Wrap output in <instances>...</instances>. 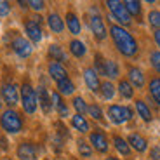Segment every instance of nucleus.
Here are the masks:
<instances>
[{"label": "nucleus", "instance_id": "nucleus-25", "mask_svg": "<svg viewBox=\"0 0 160 160\" xmlns=\"http://www.w3.org/2000/svg\"><path fill=\"white\" fill-rule=\"evenodd\" d=\"M150 94H152V98L160 104V78L158 77L150 80Z\"/></svg>", "mask_w": 160, "mask_h": 160}, {"label": "nucleus", "instance_id": "nucleus-14", "mask_svg": "<svg viewBox=\"0 0 160 160\" xmlns=\"http://www.w3.org/2000/svg\"><path fill=\"white\" fill-rule=\"evenodd\" d=\"M127 143H129V146H131V148H134L136 152H139V153L148 148L146 139H144L143 136H139V134H131V136H129V139H127Z\"/></svg>", "mask_w": 160, "mask_h": 160}, {"label": "nucleus", "instance_id": "nucleus-16", "mask_svg": "<svg viewBox=\"0 0 160 160\" xmlns=\"http://www.w3.org/2000/svg\"><path fill=\"white\" fill-rule=\"evenodd\" d=\"M129 80H131V84H134L136 87H143L144 85V75L139 68H136V66H131V68H129Z\"/></svg>", "mask_w": 160, "mask_h": 160}, {"label": "nucleus", "instance_id": "nucleus-42", "mask_svg": "<svg viewBox=\"0 0 160 160\" xmlns=\"http://www.w3.org/2000/svg\"><path fill=\"white\" fill-rule=\"evenodd\" d=\"M2 104H4V103H2V99H0V110H2Z\"/></svg>", "mask_w": 160, "mask_h": 160}, {"label": "nucleus", "instance_id": "nucleus-10", "mask_svg": "<svg viewBox=\"0 0 160 160\" xmlns=\"http://www.w3.org/2000/svg\"><path fill=\"white\" fill-rule=\"evenodd\" d=\"M24 30L28 33L30 40H33V42H40V40H42V28H40V24L35 23L33 19L24 23Z\"/></svg>", "mask_w": 160, "mask_h": 160}, {"label": "nucleus", "instance_id": "nucleus-34", "mask_svg": "<svg viewBox=\"0 0 160 160\" xmlns=\"http://www.w3.org/2000/svg\"><path fill=\"white\" fill-rule=\"evenodd\" d=\"M148 19H150V24L155 26L157 30H160V12L158 11H152L148 14Z\"/></svg>", "mask_w": 160, "mask_h": 160}, {"label": "nucleus", "instance_id": "nucleus-32", "mask_svg": "<svg viewBox=\"0 0 160 160\" xmlns=\"http://www.w3.org/2000/svg\"><path fill=\"white\" fill-rule=\"evenodd\" d=\"M87 112H89V115H91L94 120H103V112H101V108L98 106V104H91V106H87Z\"/></svg>", "mask_w": 160, "mask_h": 160}, {"label": "nucleus", "instance_id": "nucleus-38", "mask_svg": "<svg viewBox=\"0 0 160 160\" xmlns=\"http://www.w3.org/2000/svg\"><path fill=\"white\" fill-rule=\"evenodd\" d=\"M28 5L33 9V11H42V9L45 7V4L40 2V0H32V2H28Z\"/></svg>", "mask_w": 160, "mask_h": 160}, {"label": "nucleus", "instance_id": "nucleus-41", "mask_svg": "<svg viewBox=\"0 0 160 160\" xmlns=\"http://www.w3.org/2000/svg\"><path fill=\"white\" fill-rule=\"evenodd\" d=\"M106 160H118V158H115V157H108Z\"/></svg>", "mask_w": 160, "mask_h": 160}, {"label": "nucleus", "instance_id": "nucleus-24", "mask_svg": "<svg viewBox=\"0 0 160 160\" xmlns=\"http://www.w3.org/2000/svg\"><path fill=\"white\" fill-rule=\"evenodd\" d=\"M113 143H115V148L118 150L122 155H129V153H131V146H129V143L124 139V138L115 136L113 138Z\"/></svg>", "mask_w": 160, "mask_h": 160}, {"label": "nucleus", "instance_id": "nucleus-37", "mask_svg": "<svg viewBox=\"0 0 160 160\" xmlns=\"http://www.w3.org/2000/svg\"><path fill=\"white\" fill-rule=\"evenodd\" d=\"M9 12H11V5H9V2L0 0V16L4 18V16H7Z\"/></svg>", "mask_w": 160, "mask_h": 160}, {"label": "nucleus", "instance_id": "nucleus-40", "mask_svg": "<svg viewBox=\"0 0 160 160\" xmlns=\"http://www.w3.org/2000/svg\"><path fill=\"white\" fill-rule=\"evenodd\" d=\"M153 37H155V42L158 44V47H160V30H155V33H153Z\"/></svg>", "mask_w": 160, "mask_h": 160}, {"label": "nucleus", "instance_id": "nucleus-13", "mask_svg": "<svg viewBox=\"0 0 160 160\" xmlns=\"http://www.w3.org/2000/svg\"><path fill=\"white\" fill-rule=\"evenodd\" d=\"M49 75L56 80V82H61V80L68 78V72H66V68H64L61 63H56V61L49 64Z\"/></svg>", "mask_w": 160, "mask_h": 160}, {"label": "nucleus", "instance_id": "nucleus-36", "mask_svg": "<svg viewBox=\"0 0 160 160\" xmlns=\"http://www.w3.org/2000/svg\"><path fill=\"white\" fill-rule=\"evenodd\" d=\"M96 70H98V75H104V59L99 54L96 56Z\"/></svg>", "mask_w": 160, "mask_h": 160}, {"label": "nucleus", "instance_id": "nucleus-5", "mask_svg": "<svg viewBox=\"0 0 160 160\" xmlns=\"http://www.w3.org/2000/svg\"><path fill=\"white\" fill-rule=\"evenodd\" d=\"M108 117L113 124H124L127 120L132 118V110L127 106H120V104H113L108 108Z\"/></svg>", "mask_w": 160, "mask_h": 160}, {"label": "nucleus", "instance_id": "nucleus-15", "mask_svg": "<svg viewBox=\"0 0 160 160\" xmlns=\"http://www.w3.org/2000/svg\"><path fill=\"white\" fill-rule=\"evenodd\" d=\"M37 99H38L40 106H42V112H44V113H49V112H51V108H52V99H51V96L47 94V89L40 87Z\"/></svg>", "mask_w": 160, "mask_h": 160}, {"label": "nucleus", "instance_id": "nucleus-26", "mask_svg": "<svg viewBox=\"0 0 160 160\" xmlns=\"http://www.w3.org/2000/svg\"><path fill=\"white\" fill-rule=\"evenodd\" d=\"M70 51H72L73 56L82 58L85 54V45L82 44L80 40H72V42H70Z\"/></svg>", "mask_w": 160, "mask_h": 160}, {"label": "nucleus", "instance_id": "nucleus-21", "mask_svg": "<svg viewBox=\"0 0 160 160\" xmlns=\"http://www.w3.org/2000/svg\"><path fill=\"white\" fill-rule=\"evenodd\" d=\"M136 110H138L139 117L144 120V122H150V120H152V112H150L148 104L144 103V101H139V99L136 101Z\"/></svg>", "mask_w": 160, "mask_h": 160}, {"label": "nucleus", "instance_id": "nucleus-11", "mask_svg": "<svg viewBox=\"0 0 160 160\" xmlns=\"http://www.w3.org/2000/svg\"><path fill=\"white\" fill-rule=\"evenodd\" d=\"M91 144L99 153H106V152H108V141H106V138H104L103 132H92V134H91Z\"/></svg>", "mask_w": 160, "mask_h": 160}, {"label": "nucleus", "instance_id": "nucleus-17", "mask_svg": "<svg viewBox=\"0 0 160 160\" xmlns=\"http://www.w3.org/2000/svg\"><path fill=\"white\" fill-rule=\"evenodd\" d=\"M47 23H49V26H51V30H52L54 33H61V32L64 30V23H63V19H61V18L58 16L56 12L49 14Z\"/></svg>", "mask_w": 160, "mask_h": 160}, {"label": "nucleus", "instance_id": "nucleus-31", "mask_svg": "<svg viewBox=\"0 0 160 160\" xmlns=\"http://www.w3.org/2000/svg\"><path fill=\"white\" fill-rule=\"evenodd\" d=\"M73 108H75L77 112H78V115H82V113H85V112H87V104H85L84 98L77 96L75 99H73Z\"/></svg>", "mask_w": 160, "mask_h": 160}, {"label": "nucleus", "instance_id": "nucleus-9", "mask_svg": "<svg viewBox=\"0 0 160 160\" xmlns=\"http://www.w3.org/2000/svg\"><path fill=\"white\" fill-rule=\"evenodd\" d=\"M18 157L21 160H37V148L32 143H23L18 148Z\"/></svg>", "mask_w": 160, "mask_h": 160}, {"label": "nucleus", "instance_id": "nucleus-6", "mask_svg": "<svg viewBox=\"0 0 160 160\" xmlns=\"http://www.w3.org/2000/svg\"><path fill=\"white\" fill-rule=\"evenodd\" d=\"M91 30L98 40L106 38V26L103 23V18L96 12V9H92V14H91Z\"/></svg>", "mask_w": 160, "mask_h": 160}, {"label": "nucleus", "instance_id": "nucleus-4", "mask_svg": "<svg viewBox=\"0 0 160 160\" xmlns=\"http://www.w3.org/2000/svg\"><path fill=\"white\" fill-rule=\"evenodd\" d=\"M106 5H108L110 12H112V16L115 18L120 24H125V26H127V24H131V16H129V12L125 11L124 2H118V0H108V2H106Z\"/></svg>", "mask_w": 160, "mask_h": 160}, {"label": "nucleus", "instance_id": "nucleus-2", "mask_svg": "<svg viewBox=\"0 0 160 160\" xmlns=\"http://www.w3.org/2000/svg\"><path fill=\"white\" fill-rule=\"evenodd\" d=\"M0 125L4 127V131L11 132V134H16L23 127V120H21L18 112H14V110H5L2 113V117H0Z\"/></svg>", "mask_w": 160, "mask_h": 160}, {"label": "nucleus", "instance_id": "nucleus-33", "mask_svg": "<svg viewBox=\"0 0 160 160\" xmlns=\"http://www.w3.org/2000/svg\"><path fill=\"white\" fill-rule=\"evenodd\" d=\"M78 152H80V155L85 157V158H89V157L92 155L91 146H89V144L85 143V141H78Z\"/></svg>", "mask_w": 160, "mask_h": 160}, {"label": "nucleus", "instance_id": "nucleus-18", "mask_svg": "<svg viewBox=\"0 0 160 160\" xmlns=\"http://www.w3.org/2000/svg\"><path fill=\"white\" fill-rule=\"evenodd\" d=\"M66 26H68L70 33H73V35H78L80 33V21L73 12H68V14H66Z\"/></svg>", "mask_w": 160, "mask_h": 160}, {"label": "nucleus", "instance_id": "nucleus-27", "mask_svg": "<svg viewBox=\"0 0 160 160\" xmlns=\"http://www.w3.org/2000/svg\"><path fill=\"white\" fill-rule=\"evenodd\" d=\"M58 89H59V92L61 94H72L73 91H75V85H73V82L70 78H64V80H61V82H58Z\"/></svg>", "mask_w": 160, "mask_h": 160}, {"label": "nucleus", "instance_id": "nucleus-29", "mask_svg": "<svg viewBox=\"0 0 160 160\" xmlns=\"http://www.w3.org/2000/svg\"><path fill=\"white\" fill-rule=\"evenodd\" d=\"M49 56L56 61H66V54L63 52V49L59 45H51L49 47Z\"/></svg>", "mask_w": 160, "mask_h": 160}, {"label": "nucleus", "instance_id": "nucleus-8", "mask_svg": "<svg viewBox=\"0 0 160 160\" xmlns=\"http://www.w3.org/2000/svg\"><path fill=\"white\" fill-rule=\"evenodd\" d=\"M12 49H14V52L21 58H28L30 54H32V45H30V42L26 38H21V37H18V38L12 42Z\"/></svg>", "mask_w": 160, "mask_h": 160}, {"label": "nucleus", "instance_id": "nucleus-30", "mask_svg": "<svg viewBox=\"0 0 160 160\" xmlns=\"http://www.w3.org/2000/svg\"><path fill=\"white\" fill-rule=\"evenodd\" d=\"M99 91H101V94H103L104 99H112V98L115 96V87H113L112 82H103L101 87H99Z\"/></svg>", "mask_w": 160, "mask_h": 160}, {"label": "nucleus", "instance_id": "nucleus-20", "mask_svg": "<svg viewBox=\"0 0 160 160\" xmlns=\"http://www.w3.org/2000/svg\"><path fill=\"white\" fill-rule=\"evenodd\" d=\"M51 99H52V104L58 108V112H59L61 117H68V108H66V104L63 103V99H61V96H59V92H54V94L51 96Z\"/></svg>", "mask_w": 160, "mask_h": 160}, {"label": "nucleus", "instance_id": "nucleus-3", "mask_svg": "<svg viewBox=\"0 0 160 160\" xmlns=\"http://www.w3.org/2000/svg\"><path fill=\"white\" fill-rule=\"evenodd\" d=\"M21 103H23V108H24V112H26V113H30V115L35 113L38 99H37L35 89H33L28 82H24L23 87H21Z\"/></svg>", "mask_w": 160, "mask_h": 160}, {"label": "nucleus", "instance_id": "nucleus-35", "mask_svg": "<svg viewBox=\"0 0 160 160\" xmlns=\"http://www.w3.org/2000/svg\"><path fill=\"white\" fill-rule=\"evenodd\" d=\"M150 61H152V66H153V70L160 73V52H158V51L152 52V56H150Z\"/></svg>", "mask_w": 160, "mask_h": 160}, {"label": "nucleus", "instance_id": "nucleus-1", "mask_svg": "<svg viewBox=\"0 0 160 160\" xmlns=\"http://www.w3.org/2000/svg\"><path fill=\"white\" fill-rule=\"evenodd\" d=\"M110 33H112V38L115 42L117 49L120 51V54H124L125 58H132L138 54V42L136 38L131 35L125 28L118 26V24H113L110 28Z\"/></svg>", "mask_w": 160, "mask_h": 160}, {"label": "nucleus", "instance_id": "nucleus-12", "mask_svg": "<svg viewBox=\"0 0 160 160\" xmlns=\"http://www.w3.org/2000/svg\"><path fill=\"white\" fill-rule=\"evenodd\" d=\"M84 78H85V84H87V87L91 89L92 92L99 91L101 84H99V77H98V72L92 68H87L84 72Z\"/></svg>", "mask_w": 160, "mask_h": 160}, {"label": "nucleus", "instance_id": "nucleus-28", "mask_svg": "<svg viewBox=\"0 0 160 160\" xmlns=\"http://www.w3.org/2000/svg\"><path fill=\"white\" fill-rule=\"evenodd\" d=\"M118 92L122 94L124 98H132L134 96V89H132V85L129 84L127 80H120V84H118Z\"/></svg>", "mask_w": 160, "mask_h": 160}, {"label": "nucleus", "instance_id": "nucleus-23", "mask_svg": "<svg viewBox=\"0 0 160 160\" xmlns=\"http://www.w3.org/2000/svg\"><path fill=\"white\" fill-rule=\"evenodd\" d=\"M124 5H125V11L129 12V16H139L141 14V4L138 0H125Z\"/></svg>", "mask_w": 160, "mask_h": 160}, {"label": "nucleus", "instance_id": "nucleus-19", "mask_svg": "<svg viewBox=\"0 0 160 160\" xmlns=\"http://www.w3.org/2000/svg\"><path fill=\"white\" fill-rule=\"evenodd\" d=\"M120 75V70H118V64L115 61L108 59L104 61V77H108V78H117Z\"/></svg>", "mask_w": 160, "mask_h": 160}, {"label": "nucleus", "instance_id": "nucleus-7", "mask_svg": "<svg viewBox=\"0 0 160 160\" xmlns=\"http://www.w3.org/2000/svg\"><path fill=\"white\" fill-rule=\"evenodd\" d=\"M2 99L9 106H16L19 101V91L16 84H4L2 85Z\"/></svg>", "mask_w": 160, "mask_h": 160}, {"label": "nucleus", "instance_id": "nucleus-22", "mask_svg": "<svg viewBox=\"0 0 160 160\" xmlns=\"http://www.w3.org/2000/svg\"><path fill=\"white\" fill-rule=\"evenodd\" d=\"M72 125L80 132H87L89 131V122L82 115H78V113H77L75 117H72Z\"/></svg>", "mask_w": 160, "mask_h": 160}, {"label": "nucleus", "instance_id": "nucleus-39", "mask_svg": "<svg viewBox=\"0 0 160 160\" xmlns=\"http://www.w3.org/2000/svg\"><path fill=\"white\" fill-rule=\"evenodd\" d=\"M150 158L152 160H160V146L152 148V152H150Z\"/></svg>", "mask_w": 160, "mask_h": 160}]
</instances>
